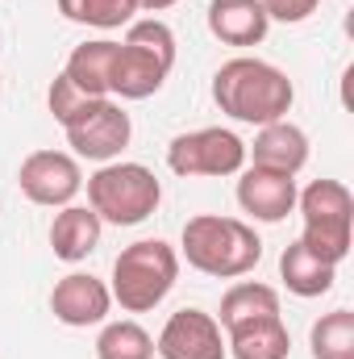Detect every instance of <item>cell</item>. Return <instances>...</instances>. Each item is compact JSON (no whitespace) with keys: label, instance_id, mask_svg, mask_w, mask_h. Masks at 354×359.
<instances>
[{"label":"cell","instance_id":"6da1fadb","mask_svg":"<svg viewBox=\"0 0 354 359\" xmlns=\"http://www.w3.org/2000/svg\"><path fill=\"white\" fill-rule=\"evenodd\" d=\"M213 100L234 121L271 126V121L288 117V109L296 100V88H292L288 72H279L275 63L238 55V59H229V63L217 67V76H213Z\"/></svg>","mask_w":354,"mask_h":359},{"label":"cell","instance_id":"3957f363","mask_svg":"<svg viewBox=\"0 0 354 359\" xmlns=\"http://www.w3.org/2000/svg\"><path fill=\"white\" fill-rule=\"evenodd\" d=\"M176 67V34L167 21L146 17V21H129L125 42H117L113 55V76H108V96L121 100H146L167 84Z\"/></svg>","mask_w":354,"mask_h":359},{"label":"cell","instance_id":"d6986e66","mask_svg":"<svg viewBox=\"0 0 354 359\" xmlns=\"http://www.w3.org/2000/svg\"><path fill=\"white\" fill-rule=\"evenodd\" d=\"M279 313V292L271 284L259 280H238L225 297H221V330H234L242 322H255V318H275Z\"/></svg>","mask_w":354,"mask_h":359},{"label":"cell","instance_id":"30bf717a","mask_svg":"<svg viewBox=\"0 0 354 359\" xmlns=\"http://www.w3.org/2000/svg\"><path fill=\"white\" fill-rule=\"evenodd\" d=\"M155 355L163 359H225V330L204 309H179L163 322L155 339Z\"/></svg>","mask_w":354,"mask_h":359},{"label":"cell","instance_id":"9c48e42d","mask_svg":"<svg viewBox=\"0 0 354 359\" xmlns=\"http://www.w3.org/2000/svg\"><path fill=\"white\" fill-rule=\"evenodd\" d=\"M21 192L34 201V205H46V209H63L80 196L84 188V172L76 163V155H63V151H34L21 159V172H17Z\"/></svg>","mask_w":354,"mask_h":359},{"label":"cell","instance_id":"8992f818","mask_svg":"<svg viewBox=\"0 0 354 359\" xmlns=\"http://www.w3.org/2000/svg\"><path fill=\"white\" fill-rule=\"evenodd\" d=\"M296 209L304 217L300 243L321 255L325 264H342L351 255V230H354V201L342 180H313L304 192H296Z\"/></svg>","mask_w":354,"mask_h":359},{"label":"cell","instance_id":"7a4b0ae2","mask_svg":"<svg viewBox=\"0 0 354 359\" xmlns=\"http://www.w3.org/2000/svg\"><path fill=\"white\" fill-rule=\"evenodd\" d=\"M179 251L187 259V268L204 271L213 280H238L246 271L259 268L263 259V238L255 234V226H246L242 217H221V213H196L183 226Z\"/></svg>","mask_w":354,"mask_h":359},{"label":"cell","instance_id":"52a82bcc","mask_svg":"<svg viewBox=\"0 0 354 359\" xmlns=\"http://www.w3.org/2000/svg\"><path fill=\"white\" fill-rule=\"evenodd\" d=\"M167 168L183 180L196 176H238L246 168V142L234 130L204 126L192 134H179L167 147Z\"/></svg>","mask_w":354,"mask_h":359},{"label":"cell","instance_id":"ba28073f","mask_svg":"<svg viewBox=\"0 0 354 359\" xmlns=\"http://www.w3.org/2000/svg\"><path fill=\"white\" fill-rule=\"evenodd\" d=\"M63 134H67V142H71V151L80 159L113 163L129 147L134 126H129V113L113 96H92L71 121H63Z\"/></svg>","mask_w":354,"mask_h":359},{"label":"cell","instance_id":"5bb4252c","mask_svg":"<svg viewBox=\"0 0 354 359\" xmlns=\"http://www.w3.org/2000/svg\"><path fill=\"white\" fill-rule=\"evenodd\" d=\"M271 29V17L259 0H213L208 4V34L225 46H259Z\"/></svg>","mask_w":354,"mask_h":359},{"label":"cell","instance_id":"7402d4cb","mask_svg":"<svg viewBox=\"0 0 354 359\" xmlns=\"http://www.w3.org/2000/svg\"><path fill=\"white\" fill-rule=\"evenodd\" d=\"M96 359H155V339L138 322H108L96 339Z\"/></svg>","mask_w":354,"mask_h":359},{"label":"cell","instance_id":"8fae6325","mask_svg":"<svg viewBox=\"0 0 354 359\" xmlns=\"http://www.w3.org/2000/svg\"><path fill=\"white\" fill-rule=\"evenodd\" d=\"M108 309H113L108 284L96 280V276H88V271L63 276V280L55 284V292H50V313H55L63 326H76V330L100 326V322L108 318Z\"/></svg>","mask_w":354,"mask_h":359},{"label":"cell","instance_id":"44dd1931","mask_svg":"<svg viewBox=\"0 0 354 359\" xmlns=\"http://www.w3.org/2000/svg\"><path fill=\"white\" fill-rule=\"evenodd\" d=\"M59 13L76 25L92 29H121L134 21V0H59Z\"/></svg>","mask_w":354,"mask_h":359},{"label":"cell","instance_id":"2e32d148","mask_svg":"<svg viewBox=\"0 0 354 359\" xmlns=\"http://www.w3.org/2000/svg\"><path fill=\"white\" fill-rule=\"evenodd\" d=\"M225 351L234 359H288L292 351V334L283 326V318H255L242 322L234 330H225Z\"/></svg>","mask_w":354,"mask_h":359},{"label":"cell","instance_id":"7c38bea8","mask_svg":"<svg viewBox=\"0 0 354 359\" xmlns=\"http://www.w3.org/2000/svg\"><path fill=\"white\" fill-rule=\"evenodd\" d=\"M238 176H242L238 180V205L255 222L275 226V222H283L296 209V176L267 172V168H246Z\"/></svg>","mask_w":354,"mask_h":359},{"label":"cell","instance_id":"603a6c76","mask_svg":"<svg viewBox=\"0 0 354 359\" xmlns=\"http://www.w3.org/2000/svg\"><path fill=\"white\" fill-rule=\"evenodd\" d=\"M88 100H92V96H84V92L76 88V84H71V80H67L63 72L55 76V84H50V92H46V104H50V117H55L59 126H63V121H71V117H76V113H80V109H84Z\"/></svg>","mask_w":354,"mask_h":359},{"label":"cell","instance_id":"277c9868","mask_svg":"<svg viewBox=\"0 0 354 359\" xmlns=\"http://www.w3.org/2000/svg\"><path fill=\"white\" fill-rule=\"evenodd\" d=\"M179 280V255L163 238H138L113 259V301L125 313H150L167 301V292Z\"/></svg>","mask_w":354,"mask_h":359},{"label":"cell","instance_id":"ac0fdd59","mask_svg":"<svg viewBox=\"0 0 354 359\" xmlns=\"http://www.w3.org/2000/svg\"><path fill=\"white\" fill-rule=\"evenodd\" d=\"M113 55L117 42L96 38V42H80L63 67V76L84 92V96H108V76H113Z\"/></svg>","mask_w":354,"mask_h":359},{"label":"cell","instance_id":"ffe728a7","mask_svg":"<svg viewBox=\"0 0 354 359\" xmlns=\"http://www.w3.org/2000/svg\"><path fill=\"white\" fill-rule=\"evenodd\" d=\"M309 347H313V359H354V313L351 309L321 313L313 322Z\"/></svg>","mask_w":354,"mask_h":359},{"label":"cell","instance_id":"e0dca14e","mask_svg":"<svg viewBox=\"0 0 354 359\" xmlns=\"http://www.w3.org/2000/svg\"><path fill=\"white\" fill-rule=\"evenodd\" d=\"M279 280H283V288L296 292V297H325V292L334 288V280H338V268L325 264L321 255H313V251L296 238V243H288L283 255H279Z\"/></svg>","mask_w":354,"mask_h":359},{"label":"cell","instance_id":"d4e9b609","mask_svg":"<svg viewBox=\"0 0 354 359\" xmlns=\"http://www.w3.org/2000/svg\"><path fill=\"white\" fill-rule=\"evenodd\" d=\"M171 4H179V0H134L138 13H163V8H171Z\"/></svg>","mask_w":354,"mask_h":359},{"label":"cell","instance_id":"4fadbf2b","mask_svg":"<svg viewBox=\"0 0 354 359\" xmlns=\"http://www.w3.org/2000/svg\"><path fill=\"white\" fill-rule=\"evenodd\" d=\"M246 159H250V168L296 176L309 163V134L300 126H292L288 117L283 121H271V126H259L255 147H246Z\"/></svg>","mask_w":354,"mask_h":359},{"label":"cell","instance_id":"cb8c5ba5","mask_svg":"<svg viewBox=\"0 0 354 359\" xmlns=\"http://www.w3.org/2000/svg\"><path fill=\"white\" fill-rule=\"evenodd\" d=\"M263 4V13L271 21H283V25H300V21H309L313 13H317V4L321 0H259Z\"/></svg>","mask_w":354,"mask_h":359},{"label":"cell","instance_id":"5b68a950","mask_svg":"<svg viewBox=\"0 0 354 359\" xmlns=\"http://www.w3.org/2000/svg\"><path fill=\"white\" fill-rule=\"evenodd\" d=\"M163 201V184L146 163H100L88 176V209L108 226H138Z\"/></svg>","mask_w":354,"mask_h":359},{"label":"cell","instance_id":"9a60e30c","mask_svg":"<svg viewBox=\"0 0 354 359\" xmlns=\"http://www.w3.org/2000/svg\"><path fill=\"white\" fill-rule=\"evenodd\" d=\"M100 230H104V222L92 213L88 205H63L55 213V222H50V251H55V259H63V264L88 259L100 247Z\"/></svg>","mask_w":354,"mask_h":359}]
</instances>
